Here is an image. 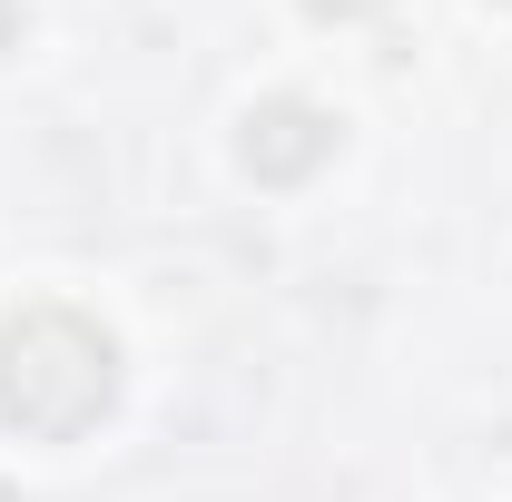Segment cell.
I'll use <instances>...</instances> for the list:
<instances>
[{
	"mask_svg": "<svg viewBox=\"0 0 512 502\" xmlns=\"http://www.w3.org/2000/svg\"><path fill=\"white\" fill-rule=\"evenodd\" d=\"M119 404V345L79 306H20L0 325V424L30 443H79Z\"/></svg>",
	"mask_w": 512,
	"mask_h": 502,
	"instance_id": "6da1fadb",
	"label": "cell"
},
{
	"mask_svg": "<svg viewBox=\"0 0 512 502\" xmlns=\"http://www.w3.org/2000/svg\"><path fill=\"white\" fill-rule=\"evenodd\" d=\"M237 158H247L256 188H306L325 158H335V119H325L316 99H266L237 138Z\"/></svg>",
	"mask_w": 512,
	"mask_h": 502,
	"instance_id": "7a4b0ae2",
	"label": "cell"
},
{
	"mask_svg": "<svg viewBox=\"0 0 512 502\" xmlns=\"http://www.w3.org/2000/svg\"><path fill=\"white\" fill-rule=\"evenodd\" d=\"M316 20H365V10H384V0H306Z\"/></svg>",
	"mask_w": 512,
	"mask_h": 502,
	"instance_id": "3957f363",
	"label": "cell"
},
{
	"mask_svg": "<svg viewBox=\"0 0 512 502\" xmlns=\"http://www.w3.org/2000/svg\"><path fill=\"white\" fill-rule=\"evenodd\" d=\"M10 30H20V10H10V0H0V50H10Z\"/></svg>",
	"mask_w": 512,
	"mask_h": 502,
	"instance_id": "277c9868",
	"label": "cell"
},
{
	"mask_svg": "<svg viewBox=\"0 0 512 502\" xmlns=\"http://www.w3.org/2000/svg\"><path fill=\"white\" fill-rule=\"evenodd\" d=\"M0 502H20V493H10V483H0Z\"/></svg>",
	"mask_w": 512,
	"mask_h": 502,
	"instance_id": "5b68a950",
	"label": "cell"
}]
</instances>
